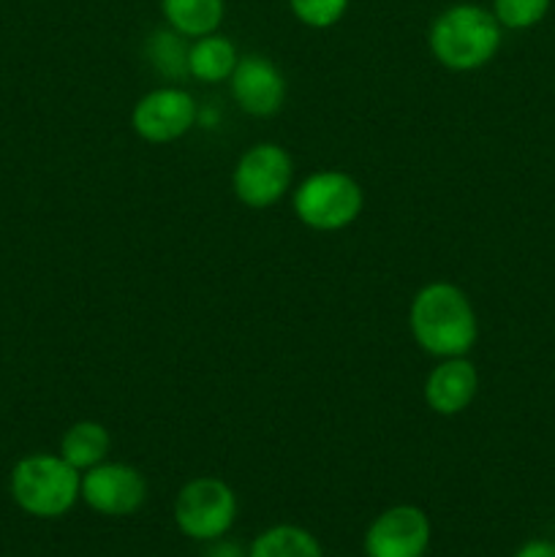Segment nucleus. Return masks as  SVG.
Masks as SVG:
<instances>
[{
    "instance_id": "nucleus-17",
    "label": "nucleus",
    "mask_w": 555,
    "mask_h": 557,
    "mask_svg": "<svg viewBox=\"0 0 555 557\" xmlns=\"http://www.w3.org/2000/svg\"><path fill=\"white\" fill-rule=\"evenodd\" d=\"M493 16L501 27L528 30L547 16L550 0H493Z\"/></svg>"
},
{
    "instance_id": "nucleus-12",
    "label": "nucleus",
    "mask_w": 555,
    "mask_h": 557,
    "mask_svg": "<svg viewBox=\"0 0 555 557\" xmlns=\"http://www.w3.org/2000/svg\"><path fill=\"white\" fill-rule=\"evenodd\" d=\"M237 60L239 54L232 38L215 30L210 36L194 38L188 47V74L205 85H218V82H229Z\"/></svg>"
},
{
    "instance_id": "nucleus-3",
    "label": "nucleus",
    "mask_w": 555,
    "mask_h": 557,
    "mask_svg": "<svg viewBox=\"0 0 555 557\" xmlns=\"http://www.w3.org/2000/svg\"><path fill=\"white\" fill-rule=\"evenodd\" d=\"M9 490L14 504L38 520L69 515L82 498V473L60 455H27L11 468Z\"/></svg>"
},
{
    "instance_id": "nucleus-9",
    "label": "nucleus",
    "mask_w": 555,
    "mask_h": 557,
    "mask_svg": "<svg viewBox=\"0 0 555 557\" xmlns=\"http://www.w3.org/2000/svg\"><path fill=\"white\" fill-rule=\"evenodd\" d=\"M82 500L101 517H131L145 506L147 479L139 468L103 460L82 473Z\"/></svg>"
},
{
    "instance_id": "nucleus-5",
    "label": "nucleus",
    "mask_w": 555,
    "mask_h": 557,
    "mask_svg": "<svg viewBox=\"0 0 555 557\" xmlns=\"http://www.w3.org/2000/svg\"><path fill=\"white\" fill-rule=\"evenodd\" d=\"M237 520V495L223 479L196 476L180 487L174 498V522L194 542H215L232 531Z\"/></svg>"
},
{
    "instance_id": "nucleus-6",
    "label": "nucleus",
    "mask_w": 555,
    "mask_h": 557,
    "mask_svg": "<svg viewBox=\"0 0 555 557\" xmlns=\"http://www.w3.org/2000/svg\"><path fill=\"white\" fill-rule=\"evenodd\" d=\"M294 185V161L275 141H259L239 156L232 172V190L250 210L278 205Z\"/></svg>"
},
{
    "instance_id": "nucleus-11",
    "label": "nucleus",
    "mask_w": 555,
    "mask_h": 557,
    "mask_svg": "<svg viewBox=\"0 0 555 557\" xmlns=\"http://www.w3.org/2000/svg\"><path fill=\"white\" fill-rule=\"evenodd\" d=\"M479 392V373L466 357L439 359L428 373L422 386V397L428 408L439 417H457L473 403Z\"/></svg>"
},
{
    "instance_id": "nucleus-4",
    "label": "nucleus",
    "mask_w": 555,
    "mask_h": 557,
    "mask_svg": "<svg viewBox=\"0 0 555 557\" xmlns=\"http://www.w3.org/2000/svg\"><path fill=\"white\" fill-rule=\"evenodd\" d=\"M294 215L313 232H343L359 218L365 207V190L343 169H321L299 180L292 190Z\"/></svg>"
},
{
    "instance_id": "nucleus-10",
    "label": "nucleus",
    "mask_w": 555,
    "mask_h": 557,
    "mask_svg": "<svg viewBox=\"0 0 555 557\" xmlns=\"http://www.w3.org/2000/svg\"><path fill=\"white\" fill-rule=\"evenodd\" d=\"M229 92L250 117H272L286 101V79L264 54H243L229 76Z\"/></svg>"
},
{
    "instance_id": "nucleus-14",
    "label": "nucleus",
    "mask_w": 555,
    "mask_h": 557,
    "mask_svg": "<svg viewBox=\"0 0 555 557\" xmlns=\"http://www.w3.org/2000/svg\"><path fill=\"white\" fill-rule=\"evenodd\" d=\"M109 446H112L109 430L101 422L82 419V422L71 424L60 438V457L79 473H85L107 460Z\"/></svg>"
},
{
    "instance_id": "nucleus-16",
    "label": "nucleus",
    "mask_w": 555,
    "mask_h": 557,
    "mask_svg": "<svg viewBox=\"0 0 555 557\" xmlns=\"http://www.w3.org/2000/svg\"><path fill=\"white\" fill-rule=\"evenodd\" d=\"M188 47L190 44H185V38L174 33L172 27L156 30L150 38L152 65L169 79H180V76L188 74Z\"/></svg>"
},
{
    "instance_id": "nucleus-20",
    "label": "nucleus",
    "mask_w": 555,
    "mask_h": 557,
    "mask_svg": "<svg viewBox=\"0 0 555 557\" xmlns=\"http://www.w3.org/2000/svg\"><path fill=\"white\" fill-rule=\"evenodd\" d=\"M205 557H248V553L239 544L215 539V542H210V549H207Z\"/></svg>"
},
{
    "instance_id": "nucleus-13",
    "label": "nucleus",
    "mask_w": 555,
    "mask_h": 557,
    "mask_svg": "<svg viewBox=\"0 0 555 557\" xmlns=\"http://www.w3.org/2000/svg\"><path fill=\"white\" fill-rule=\"evenodd\" d=\"M161 14L183 38H201L221 27L226 0H161Z\"/></svg>"
},
{
    "instance_id": "nucleus-1",
    "label": "nucleus",
    "mask_w": 555,
    "mask_h": 557,
    "mask_svg": "<svg viewBox=\"0 0 555 557\" xmlns=\"http://www.w3.org/2000/svg\"><path fill=\"white\" fill-rule=\"evenodd\" d=\"M408 330L417 346L430 357H466L479 337L477 310L460 286L449 281H433L414 294L408 308Z\"/></svg>"
},
{
    "instance_id": "nucleus-15",
    "label": "nucleus",
    "mask_w": 555,
    "mask_h": 557,
    "mask_svg": "<svg viewBox=\"0 0 555 557\" xmlns=\"http://www.w3.org/2000/svg\"><path fill=\"white\" fill-rule=\"evenodd\" d=\"M248 557H324V549L305 528L272 525L254 539Z\"/></svg>"
},
{
    "instance_id": "nucleus-8",
    "label": "nucleus",
    "mask_w": 555,
    "mask_h": 557,
    "mask_svg": "<svg viewBox=\"0 0 555 557\" xmlns=\"http://www.w3.org/2000/svg\"><path fill=\"white\" fill-rule=\"evenodd\" d=\"M433 525L419 506L397 504L381 511L365 531V557H424Z\"/></svg>"
},
{
    "instance_id": "nucleus-19",
    "label": "nucleus",
    "mask_w": 555,
    "mask_h": 557,
    "mask_svg": "<svg viewBox=\"0 0 555 557\" xmlns=\"http://www.w3.org/2000/svg\"><path fill=\"white\" fill-rule=\"evenodd\" d=\"M515 557H555V544L544 542V539H533V542L522 544Z\"/></svg>"
},
{
    "instance_id": "nucleus-7",
    "label": "nucleus",
    "mask_w": 555,
    "mask_h": 557,
    "mask_svg": "<svg viewBox=\"0 0 555 557\" xmlns=\"http://www.w3.org/2000/svg\"><path fill=\"white\" fill-rule=\"evenodd\" d=\"M196 123H199V107L194 96L174 85L145 92L131 112L136 136L150 145H169V141L183 139Z\"/></svg>"
},
{
    "instance_id": "nucleus-2",
    "label": "nucleus",
    "mask_w": 555,
    "mask_h": 557,
    "mask_svg": "<svg viewBox=\"0 0 555 557\" xmlns=\"http://www.w3.org/2000/svg\"><path fill=\"white\" fill-rule=\"evenodd\" d=\"M428 47L444 69L457 74L477 71L501 49V25L484 5L455 3L433 20Z\"/></svg>"
},
{
    "instance_id": "nucleus-18",
    "label": "nucleus",
    "mask_w": 555,
    "mask_h": 557,
    "mask_svg": "<svg viewBox=\"0 0 555 557\" xmlns=\"http://www.w3.org/2000/svg\"><path fill=\"white\" fill-rule=\"evenodd\" d=\"M294 20L313 30H326L346 16L348 0H288Z\"/></svg>"
}]
</instances>
